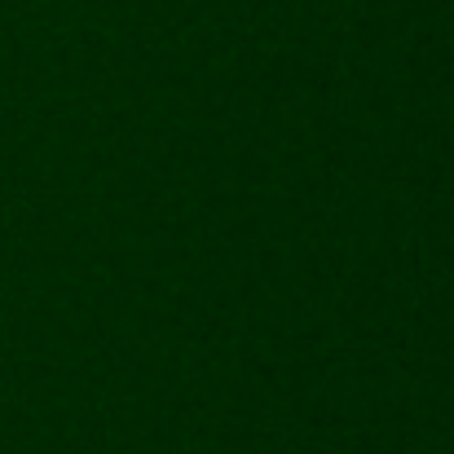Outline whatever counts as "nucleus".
Returning a JSON list of instances; mask_svg holds the SVG:
<instances>
[]
</instances>
